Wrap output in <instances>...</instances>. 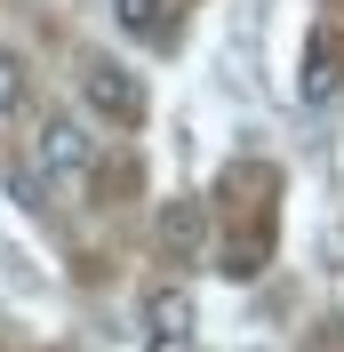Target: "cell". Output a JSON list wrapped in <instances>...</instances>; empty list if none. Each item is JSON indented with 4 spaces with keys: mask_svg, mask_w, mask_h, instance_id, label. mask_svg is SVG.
Wrapping results in <instances>:
<instances>
[{
    "mask_svg": "<svg viewBox=\"0 0 344 352\" xmlns=\"http://www.w3.org/2000/svg\"><path fill=\"white\" fill-rule=\"evenodd\" d=\"M80 88H88V104L105 112V120H120V129H129V120H144V88H136L120 65H88Z\"/></svg>",
    "mask_w": 344,
    "mask_h": 352,
    "instance_id": "3957f363",
    "label": "cell"
},
{
    "mask_svg": "<svg viewBox=\"0 0 344 352\" xmlns=\"http://www.w3.org/2000/svg\"><path fill=\"white\" fill-rule=\"evenodd\" d=\"M144 344H152V352H184V344H193V296H184V288H152Z\"/></svg>",
    "mask_w": 344,
    "mask_h": 352,
    "instance_id": "7a4b0ae2",
    "label": "cell"
},
{
    "mask_svg": "<svg viewBox=\"0 0 344 352\" xmlns=\"http://www.w3.org/2000/svg\"><path fill=\"white\" fill-rule=\"evenodd\" d=\"M17 104H24V65L0 48V112H17Z\"/></svg>",
    "mask_w": 344,
    "mask_h": 352,
    "instance_id": "8992f818",
    "label": "cell"
},
{
    "mask_svg": "<svg viewBox=\"0 0 344 352\" xmlns=\"http://www.w3.org/2000/svg\"><path fill=\"white\" fill-rule=\"evenodd\" d=\"M41 168L56 176V184L88 176V168H96V136H88L80 120H48V129H41Z\"/></svg>",
    "mask_w": 344,
    "mask_h": 352,
    "instance_id": "6da1fadb",
    "label": "cell"
},
{
    "mask_svg": "<svg viewBox=\"0 0 344 352\" xmlns=\"http://www.w3.org/2000/svg\"><path fill=\"white\" fill-rule=\"evenodd\" d=\"M344 88V48H336V32H312V56H304V72H297V96L304 104H328Z\"/></svg>",
    "mask_w": 344,
    "mask_h": 352,
    "instance_id": "277c9868",
    "label": "cell"
},
{
    "mask_svg": "<svg viewBox=\"0 0 344 352\" xmlns=\"http://www.w3.org/2000/svg\"><path fill=\"white\" fill-rule=\"evenodd\" d=\"M120 24H129L136 41H152L160 32V0H120Z\"/></svg>",
    "mask_w": 344,
    "mask_h": 352,
    "instance_id": "5b68a950",
    "label": "cell"
}]
</instances>
